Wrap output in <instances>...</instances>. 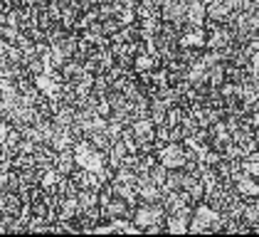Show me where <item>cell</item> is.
Returning <instances> with one entry per match:
<instances>
[{
    "mask_svg": "<svg viewBox=\"0 0 259 237\" xmlns=\"http://www.w3.org/2000/svg\"><path fill=\"white\" fill-rule=\"evenodd\" d=\"M222 225H225V215L218 213L215 208H210L202 200V203H198L193 208V215H190V222H188V232H202V235L220 232L222 235Z\"/></svg>",
    "mask_w": 259,
    "mask_h": 237,
    "instance_id": "cell-1",
    "label": "cell"
},
{
    "mask_svg": "<svg viewBox=\"0 0 259 237\" xmlns=\"http://www.w3.org/2000/svg\"><path fill=\"white\" fill-rule=\"evenodd\" d=\"M131 222L136 225L139 232H143L146 227H151L156 222H165V210L160 203H139V205H134Z\"/></svg>",
    "mask_w": 259,
    "mask_h": 237,
    "instance_id": "cell-2",
    "label": "cell"
},
{
    "mask_svg": "<svg viewBox=\"0 0 259 237\" xmlns=\"http://www.w3.org/2000/svg\"><path fill=\"white\" fill-rule=\"evenodd\" d=\"M72 151H74V158H77V166L87 168V171H99V168L106 166V153L94 148L87 138H79Z\"/></svg>",
    "mask_w": 259,
    "mask_h": 237,
    "instance_id": "cell-3",
    "label": "cell"
},
{
    "mask_svg": "<svg viewBox=\"0 0 259 237\" xmlns=\"http://www.w3.org/2000/svg\"><path fill=\"white\" fill-rule=\"evenodd\" d=\"M99 208H101L104 222H109V220H131V213H134V205H128L119 195L99 198Z\"/></svg>",
    "mask_w": 259,
    "mask_h": 237,
    "instance_id": "cell-4",
    "label": "cell"
},
{
    "mask_svg": "<svg viewBox=\"0 0 259 237\" xmlns=\"http://www.w3.org/2000/svg\"><path fill=\"white\" fill-rule=\"evenodd\" d=\"M160 205L165 215H193V208H195L183 190H165L160 198Z\"/></svg>",
    "mask_w": 259,
    "mask_h": 237,
    "instance_id": "cell-5",
    "label": "cell"
},
{
    "mask_svg": "<svg viewBox=\"0 0 259 237\" xmlns=\"http://www.w3.org/2000/svg\"><path fill=\"white\" fill-rule=\"evenodd\" d=\"M158 5H160V20L173 22V25H185L188 0H158Z\"/></svg>",
    "mask_w": 259,
    "mask_h": 237,
    "instance_id": "cell-6",
    "label": "cell"
},
{
    "mask_svg": "<svg viewBox=\"0 0 259 237\" xmlns=\"http://www.w3.org/2000/svg\"><path fill=\"white\" fill-rule=\"evenodd\" d=\"M136 193H139V203H160V198H163V190H160L158 185L151 180L148 173H141L136 178Z\"/></svg>",
    "mask_w": 259,
    "mask_h": 237,
    "instance_id": "cell-7",
    "label": "cell"
},
{
    "mask_svg": "<svg viewBox=\"0 0 259 237\" xmlns=\"http://www.w3.org/2000/svg\"><path fill=\"white\" fill-rule=\"evenodd\" d=\"M232 10L222 3V0H207L205 3V20L207 22H218V25H227L232 20Z\"/></svg>",
    "mask_w": 259,
    "mask_h": 237,
    "instance_id": "cell-8",
    "label": "cell"
},
{
    "mask_svg": "<svg viewBox=\"0 0 259 237\" xmlns=\"http://www.w3.org/2000/svg\"><path fill=\"white\" fill-rule=\"evenodd\" d=\"M185 25H205V0H188V10H185Z\"/></svg>",
    "mask_w": 259,
    "mask_h": 237,
    "instance_id": "cell-9",
    "label": "cell"
},
{
    "mask_svg": "<svg viewBox=\"0 0 259 237\" xmlns=\"http://www.w3.org/2000/svg\"><path fill=\"white\" fill-rule=\"evenodd\" d=\"M134 13H136V20H153L160 18V5L158 0H136Z\"/></svg>",
    "mask_w": 259,
    "mask_h": 237,
    "instance_id": "cell-10",
    "label": "cell"
},
{
    "mask_svg": "<svg viewBox=\"0 0 259 237\" xmlns=\"http://www.w3.org/2000/svg\"><path fill=\"white\" fill-rule=\"evenodd\" d=\"M22 205H25V200H22L20 193H5L3 190V198H0V213H8V215H20Z\"/></svg>",
    "mask_w": 259,
    "mask_h": 237,
    "instance_id": "cell-11",
    "label": "cell"
},
{
    "mask_svg": "<svg viewBox=\"0 0 259 237\" xmlns=\"http://www.w3.org/2000/svg\"><path fill=\"white\" fill-rule=\"evenodd\" d=\"M109 183H111L114 195H119L121 200H126L128 205H139V193H136V185H134V183H116V180H109Z\"/></svg>",
    "mask_w": 259,
    "mask_h": 237,
    "instance_id": "cell-12",
    "label": "cell"
},
{
    "mask_svg": "<svg viewBox=\"0 0 259 237\" xmlns=\"http://www.w3.org/2000/svg\"><path fill=\"white\" fill-rule=\"evenodd\" d=\"M55 168L60 171L62 176H69V173L77 168L74 151H72V148H67V151H57V156H55Z\"/></svg>",
    "mask_w": 259,
    "mask_h": 237,
    "instance_id": "cell-13",
    "label": "cell"
},
{
    "mask_svg": "<svg viewBox=\"0 0 259 237\" xmlns=\"http://www.w3.org/2000/svg\"><path fill=\"white\" fill-rule=\"evenodd\" d=\"M168 101L160 97H153L148 99V118L153 121V124H163L165 121V114H168Z\"/></svg>",
    "mask_w": 259,
    "mask_h": 237,
    "instance_id": "cell-14",
    "label": "cell"
},
{
    "mask_svg": "<svg viewBox=\"0 0 259 237\" xmlns=\"http://www.w3.org/2000/svg\"><path fill=\"white\" fill-rule=\"evenodd\" d=\"M190 215H165V230L168 232H188Z\"/></svg>",
    "mask_w": 259,
    "mask_h": 237,
    "instance_id": "cell-15",
    "label": "cell"
},
{
    "mask_svg": "<svg viewBox=\"0 0 259 237\" xmlns=\"http://www.w3.org/2000/svg\"><path fill=\"white\" fill-rule=\"evenodd\" d=\"M77 205L79 210H89L99 205V193L97 190H77Z\"/></svg>",
    "mask_w": 259,
    "mask_h": 237,
    "instance_id": "cell-16",
    "label": "cell"
},
{
    "mask_svg": "<svg viewBox=\"0 0 259 237\" xmlns=\"http://www.w3.org/2000/svg\"><path fill=\"white\" fill-rule=\"evenodd\" d=\"M121 141H123V148H126V153H141L139 141L134 138L131 129H123V134H121Z\"/></svg>",
    "mask_w": 259,
    "mask_h": 237,
    "instance_id": "cell-17",
    "label": "cell"
},
{
    "mask_svg": "<svg viewBox=\"0 0 259 237\" xmlns=\"http://www.w3.org/2000/svg\"><path fill=\"white\" fill-rule=\"evenodd\" d=\"M20 27H15V25H0V40H5V42H15V40L20 37Z\"/></svg>",
    "mask_w": 259,
    "mask_h": 237,
    "instance_id": "cell-18",
    "label": "cell"
}]
</instances>
